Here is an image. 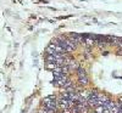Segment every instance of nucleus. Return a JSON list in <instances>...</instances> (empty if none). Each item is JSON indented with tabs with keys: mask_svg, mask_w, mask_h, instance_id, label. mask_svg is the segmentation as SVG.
<instances>
[{
	"mask_svg": "<svg viewBox=\"0 0 122 113\" xmlns=\"http://www.w3.org/2000/svg\"><path fill=\"white\" fill-rule=\"evenodd\" d=\"M45 63L60 91L122 113V38L56 37L45 50Z\"/></svg>",
	"mask_w": 122,
	"mask_h": 113,
	"instance_id": "1",
	"label": "nucleus"
},
{
	"mask_svg": "<svg viewBox=\"0 0 122 113\" xmlns=\"http://www.w3.org/2000/svg\"><path fill=\"white\" fill-rule=\"evenodd\" d=\"M34 113H118L105 106H100L84 99H81L66 92L57 94L44 99Z\"/></svg>",
	"mask_w": 122,
	"mask_h": 113,
	"instance_id": "2",
	"label": "nucleus"
}]
</instances>
